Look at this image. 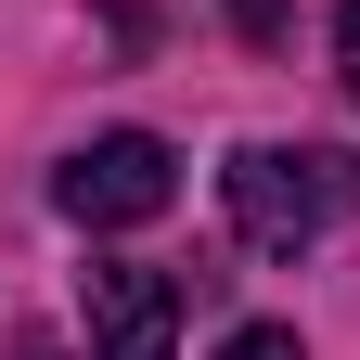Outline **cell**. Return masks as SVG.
<instances>
[{
	"instance_id": "4",
	"label": "cell",
	"mask_w": 360,
	"mask_h": 360,
	"mask_svg": "<svg viewBox=\"0 0 360 360\" xmlns=\"http://www.w3.org/2000/svg\"><path fill=\"white\" fill-rule=\"evenodd\" d=\"M219 360H309L283 322H232V335H219Z\"/></svg>"
},
{
	"instance_id": "2",
	"label": "cell",
	"mask_w": 360,
	"mask_h": 360,
	"mask_svg": "<svg viewBox=\"0 0 360 360\" xmlns=\"http://www.w3.org/2000/svg\"><path fill=\"white\" fill-rule=\"evenodd\" d=\"M52 206L77 219V232H142V219L180 206V155L155 142V129H103V142H77L52 167Z\"/></svg>"
},
{
	"instance_id": "5",
	"label": "cell",
	"mask_w": 360,
	"mask_h": 360,
	"mask_svg": "<svg viewBox=\"0 0 360 360\" xmlns=\"http://www.w3.org/2000/svg\"><path fill=\"white\" fill-rule=\"evenodd\" d=\"M335 65H347V103H360V0L335 13Z\"/></svg>"
},
{
	"instance_id": "3",
	"label": "cell",
	"mask_w": 360,
	"mask_h": 360,
	"mask_svg": "<svg viewBox=\"0 0 360 360\" xmlns=\"http://www.w3.org/2000/svg\"><path fill=\"white\" fill-rule=\"evenodd\" d=\"M77 309H90V360H167V335H180V283L142 257L77 270Z\"/></svg>"
},
{
	"instance_id": "1",
	"label": "cell",
	"mask_w": 360,
	"mask_h": 360,
	"mask_svg": "<svg viewBox=\"0 0 360 360\" xmlns=\"http://www.w3.org/2000/svg\"><path fill=\"white\" fill-rule=\"evenodd\" d=\"M219 193H232V232L257 257H296L322 245V219L360 206V155H283V142H245L232 167H219Z\"/></svg>"
}]
</instances>
